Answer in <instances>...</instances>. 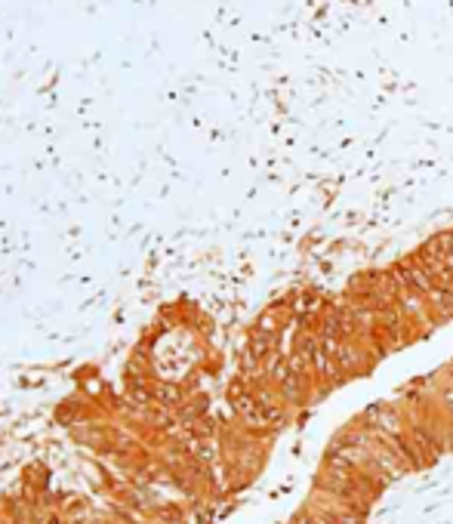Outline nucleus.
Instances as JSON below:
<instances>
[]
</instances>
